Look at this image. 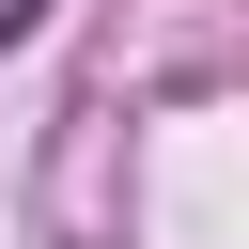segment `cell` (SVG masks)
<instances>
[{"mask_svg":"<svg viewBox=\"0 0 249 249\" xmlns=\"http://www.w3.org/2000/svg\"><path fill=\"white\" fill-rule=\"evenodd\" d=\"M16 31H47V0H0V47H16Z\"/></svg>","mask_w":249,"mask_h":249,"instance_id":"6da1fadb","label":"cell"}]
</instances>
